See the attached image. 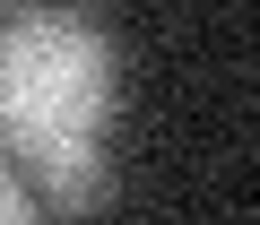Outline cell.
Returning <instances> with one entry per match:
<instances>
[{"label":"cell","instance_id":"1","mask_svg":"<svg viewBox=\"0 0 260 225\" xmlns=\"http://www.w3.org/2000/svg\"><path fill=\"white\" fill-rule=\"evenodd\" d=\"M113 130V44L87 9H18L0 26V147H9L35 182L44 208L87 216L113 191L104 165Z\"/></svg>","mask_w":260,"mask_h":225},{"label":"cell","instance_id":"2","mask_svg":"<svg viewBox=\"0 0 260 225\" xmlns=\"http://www.w3.org/2000/svg\"><path fill=\"white\" fill-rule=\"evenodd\" d=\"M0 225H44V199H35L9 165H0Z\"/></svg>","mask_w":260,"mask_h":225}]
</instances>
